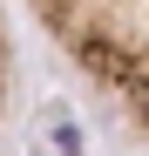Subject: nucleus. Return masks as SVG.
Returning <instances> with one entry per match:
<instances>
[{
  "mask_svg": "<svg viewBox=\"0 0 149 156\" xmlns=\"http://www.w3.org/2000/svg\"><path fill=\"white\" fill-rule=\"evenodd\" d=\"M7 95H14V34H7V14H0V143H7Z\"/></svg>",
  "mask_w": 149,
  "mask_h": 156,
  "instance_id": "f03ea898",
  "label": "nucleus"
},
{
  "mask_svg": "<svg viewBox=\"0 0 149 156\" xmlns=\"http://www.w3.org/2000/svg\"><path fill=\"white\" fill-rule=\"evenodd\" d=\"M27 14L136 129H149V0H27Z\"/></svg>",
  "mask_w": 149,
  "mask_h": 156,
  "instance_id": "f257e3e1",
  "label": "nucleus"
}]
</instances>
